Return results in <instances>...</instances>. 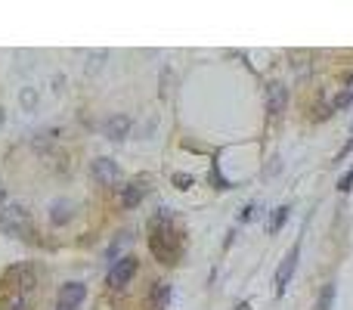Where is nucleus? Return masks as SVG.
Returning a JSON list of instances; mask_svg holds the SVG:
<instances>
[{
	"instance_id": "5",
	"label": "nucleus",
	"mask_w": 353,
	"mask_h": 310,
	"mask_svg": "<svg viewBox=\"0 0 353 310\" xmlns=\"http://www.w3.org/2000/svg\"><path fill=\"white\" fill-rule=\"evenodd\" d=\"M84 295H87V289L81 282H65L59 289V298H56V301H59V310H74L81 301H84Z\"/></svg>"
},
{
	"instance_id": "14",
	"label": "nucleus",
	"mask_w": 353,
	"mask_h": 310,
	"mask_svg": "<svg viewBox=\"0 0 353 310\" xmlns=\"http://www.w3.org/2000/svg\"><path fill=\"white\" fill-rule=\"evenodd\" d=\"M50 217H53V223H65L68 217H72V211H68V205L56 202V205H53V214H50Z\"/></svg>"
},
{
	"instance_id": "6",
	"label": "nucleus",
	"mask_w": 353,
	"mask_h": 310,
	"mask_svg": "<svg viewBox=\"0 0 353 310\" xmlns=\"http://www.w3.org/2000/svg\"><path fill=\"white\" fill-rule=\"evenodd\" d=\"M93 177H96L103 186H115L118 177H121V171H118V165L111 158H96L93 161Z\"/></svg>"
},
{
	"instance_id": "18",
	"label": "nucleus",
	"mask_w": 353,
	"mask_h": 310,
	"mask_svg": "<svg viewBox=\"0 0 353 310\" xmlns=\"http://www.w3.org/2000/svg\"><path fill=\"white\" fill-rule=\"evenodd\" d=\"M254 211H257V208H254V205H248V208H245V214H242V220H251V217H254Z\"/></svg>"
},
{
	"instance_id": "21",
	"label": "nucleus",
	"mask_w": 353,
	"mask_h": 310,
	"mask_svg": "<svg viewBox=\"0 0 353 310\" xmlns=\"http://www.w3.org/2000/svg\"><path fill=\"white\" fill-rule=\"evenodd\" d=\"M0 124H3V109H0Z\"/></svg>"
},
{
	"instance_id": "4",
	"label": "nucleus",
	"mask_w": 353,
	"mask_h": 310,
	"mask_svg": "<svg viewBox=\"0 0 353 310\" xmlns=\"http://www.w3.org/2000/svg\"><path fill=\"white\" fill-rule=\"evenodd\" d=\"M136 258H121V260H115V267H111V273H109V285H115V289H121V285H127L130 279H133V273H136Z\"/></svg>"
},
{
	"instance_id": "16",
	"label": "nucleus",
	"mask_w": 353,
	"mask_h": 310,
	"mask_svg": "<svg viewBox=\"0 0 353 310\" xmlns=\"http://www.w3.org/2000/svg\"><path fill=\"white\" fill-rule=\"evenodd\" d=\"M338 189H341V192H350V189H353V171H347V174H344V177H341Z\"/></svg>"
},
{
	"instance_id": "11",
	"label": "nucleus",
	"mask_w": 353,
	"mask_h": 310,
	"mask_svg": "<svg viewBox=\"0 0 353 310\" xmlns=\"http://www.w3.org/2000/svg\"><path fill=\"white\" fill-rule=\"evenodd\" d=\"M350 103H353V74L344 81V87H341L338 96H334V109H347Z\"/></svg>"
},
{
	"instance_id": "1",
	"label": "nucleus",
	"mask_w": 353,
	"mask_h": 310,
	"mask_svg": "<svg viewBox=\"0 0 353 310\" xmlns=\"http://www.w3.org/2000/svg\"><path fill=\"white\" fill-rule=\"evenodd\" d=\"M149 248L161 264H177L180 258V236L171 223V214H155L149 223Z\"/></svg>"
},
{
	"instance_id": "15",
	"label": "nucleus",
	"mask_w": 353,
	"mask_h": 310,
	"mask_svg": "<svg viewBox=\"0 0 353 310\" xmlns=\"http://www.w3.org/2000/svg\"><path fill=\"white\" fill-rule=\"evenodd\" d=\"M173 186H177V189H189L192 177H186V174H173Z\"/></svg>"
},
{
	"instance_id": "17",
	"label": "nucleus",
	"mask_w": 353,
	"mask_h": 310,
	"mask_svg": "<svg viewBox=\"0 0 353 310\" xmlns=\"http://www.w3.org/2000/svg\"><path fill=\"white\" fill-rule=\"evenodd\" d=\"M211 183H217V186H220V189H226V186H229L226 180L220 177V171H217V167H214V171H211Z\"/></svg>"
},
{
	"instance_id": "19",
	"label": "nucleus",
	"mask_w": 353,
	"mask_h": 310,
	"mask_svg": "<svg viewBox=\"0 0 353 310\" xmlns=\"http://www.w3.org/2000/svg\"><path fill=\"white\" fill-rule=\"evenodd\" d=\"M235 310H248V301H242V304H239V307H235Z\"/></svg>"
},
{
	"instance_id": "2",
	"label": "nucleus",
	"mask_w": 353,
	"mask_h": 310,
	"mask_svg": "<svg viewBox=\"0 0 353 310\" xmlns=\"http://www.w3.org/2000/svg\"><path fill=\"white\" fill-rule=\"evenodd\" d=\"M0 229L10 233V236H28L31 233V220H28V214L16 205V208L0 211Z\"/></svg>"
},
{
	"instance_id": "13",
	"label": "nucleus",
	"mask_w": 353,
	"mask_h": 310,
	"mask_svg": "<svg viewBox=\"0 0 353 310\" xmlns=\"http://www.w3.org/2000/svg\"><path fill=\"white\" fill-rule=\"evenodd\" d=\"M285 217H288V205H279V208L272 211V220H270V233H279V229H282Z\"/></svg>"
},
{
	"instance_id": "3",
	"label": "nucleus",
	"mask_w": 353,
	"mask_h": 310,
	"mask_svg": "<svg viewBox=\"0 0 353 310\" xmlns=\"http://www.w3.org/2000/svg\"><path fill=\"white\" fill-rule=\"evenodd\" d=\"M297 258H301V245H291V251L282 258V264H279L276 270V295H285V289H288V279L295 276V267H297Z\"/></svg>"
},
{
	"instance_id": "9",
	"label": "nucleus",
	"mask_w": 353,
	"mask_h": 310,
	"mask_svg": "<svg viewBox=\"0 0 353 310\" xmlns=\"http://www.w3.org/2000/svg\"><path fill=\"white\" fill-rule=\"evenodd\" d=\"M149 301H152V310H164L167 304H171V285L155 282L152 285V298H149Z\"/></svg>"
},
{
	"instance_id": "7",
	"label": "nucleus",
	"mask_w": 353,
	"mask_h": 310,
	"mask_svg": "<svg viewBox=\"0 0 353 310\" xmlns=\"http://www.w3.org/2000/svg\"><path fill=\"white\" fill-rule=\"evenodd\" d=\"M127 130H130V118L127 115H115V118H109V121L103 124V134L109 136V140H124Z\"/></svg>"
},
{
	"instance_id": "10",
	"label": "nucleus",
	"mask_w": 353,
	"mask_h": 310,
	"mask_svg": "<svg viewBox=\"0 0 353 310\" xmlns=\"http://www.w3.org/2000/svg\"><path fill=\"white\" fill-rule=\"evenodd\" d=\"M285 103H288L285 87L282 84H270V112H272V115H279V112L285 109Z\"/></svg>"
},
{
	"instance_id": "8",
	"label": "nucleus",
	"mask_w": 353,
	"mask_h": 310,
	"mask_svg": "<svg viewBox=\"0 0 353 310\" xmlns=\"http://www.w3.org/2000/svg\"><path fill=\"white\" fill-rule=\"evenodd\" d=\"M142 196H146V186H142L140 180H133L130 186H124V196H121L124 208H136V205L142 202Z\"/></svg>"
},
{
	"instance_id": "12",
	"label": "nucleus",
	"mask_w": 353,
	"mask_h": 310,
	"mask_svg": "<svg viewBox=\"0 0 353 310\" xmlns=\"http://www.w3.org/2000/svg\"><path fill=\"white\" fill-rule=\"evenodd\" d=\"M334 304V282H325L319 291V301H316V310H332Z\"/></svg>"
},
{
	"instance_id": "22",
	"label": "nucleus",
	"mask_w": 353,
	"mask_h": 310,
	"mask_svg": "<svg viewBox=\"0 0 353 310\" xmlns=\"http://www.w3.org/2000/svg\"><path fill=\"white\" fill-rule=\"evenodd\" d=\"M350 146H353V136H350ZM350 146H347V149H350Z\"/></svg>"
},
{
	"instance_id": "20",
	"label": "nucleus",
	"mask_w": 353,
	"mask_h": 310,
	"mask_svg": "<svg viewBox=\"0 0 353 310\" xmlns=\"http://www.w3.org/2000/svg\"><path fill=\"white\" fill-rule=\"evenodd\" d=\"M6 196V189H3V183H0V198H3Z\"/></svg>"
}]
</instances>
